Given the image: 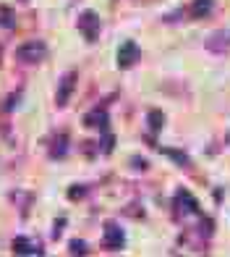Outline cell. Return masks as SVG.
<instances>
[{
  "mask_svg": "<svg viewBox=\"0 0 230 257\" xmlns=\"http://www.w3.org/2000/svg\"><path fill=\"white\" fill-rule=\"evenodd\" d=\"M52 145H55V147H50V155H52V158H63V155L68 153V137H66V134L55 137Z\"/></svg>",
  "mask_w": 230,
  "mask_h": 257,
  "instance_id": "9c48e42d",
  "label": "cell"
},
{
  "mask_svg": "<svg viewBox=\"0 0 230 257\" xmlns=\"http://www.w3.org/2000/svg\"><path fill=\"white\" fill-rule=\"evenodd\" d=\"M212 8H214L212 0H194V3L188 6V14H191L194 19H204V16L210 14Z\"/></svg>",
  "mask_w": 230,
  "mask_h": 257,
  "instance_id": "52a82bcc",
  "label": "cell"
},
{
  "mask_svg": "<svg viewBox=\"0 0 230 257\" xmlns=\"http://www.w3.org/2000/svg\"><path fill=\"white\" fill-rule=\"evenodd\" d=\"M44 55H48V45H44L42 40H32V42L21 45V48L16 50V58L21 63H40Z\"/></svg>",
  "mask_w": 230,
  "mask_h": 257,
  "instance_id": "6da1fadb",
  "label": "cell"
},
{
  "mask_svg": "<svg viewBox=\"0 0 230 257\" xmlns=\"http://www.w3.org/2000/svg\"><path fill=\"white\" fill-rule=\"evenodd\" d=\"M71 252H74V254H86L89 249H86V244H84L82 239H76V241H71Z\"/></svg>",
  "mask_w": 230,
  "mask_h": 257,
  "instance_id": "4fadbf2b",
  "label": "cell"
},
{
  "mask_svg": "<svg viewBox=\"0 0 230 257\" xmlns=\"http://www.w3.org/2000/svg\"><path fill=\"white\" fill-rule=\"evenodd\" d=\"M0 27H14V11L8 6H0Z\"/></svg>",
  "mask_w": 230,
  "mask_h": 257,
  "instance_id": "8fae6325",
  "label": "cell"
},
{
  "mask_svg": "<svg viewBox=\"0 0 230 257\" xmlns=\"http://www.w3.org/2000/svg\"><path fill=\"white\" fill-rule=\"evenodd\" d=\"M14 249H16L18 254H32V252H34V254H42V249L37 247V244H32V241L24 239V236H18V239L14 241Z\"/></svg>",
  "mask_w": 230,
  "mask_h": 257,
  "instance_id": "ba28073f",
  "label": "cell"
},
{
  "mask_svg": "<svg viewBox=\"0 0 230 257\" xmlns=\"http://www.w3.org/2000/svg\"><path fill=\"white\" fill-rule=\"evenodd\" d=\"M176 207H180V213H199V202L194 200V194L188 189L176 192Z\"/></svg>",
  "mask_w": 230,
  "mask_h": 257,
  "instance_id": "5b68a950",
  "label": "cell"
},
{
  "mask_svg": "<svg viewBox=\"0 0 230 257\" xmlns=\"http://www.w3.org/2000/svg\"><path fill=\"white\" fill-rule=\"evenodd\" d=\"M86 126H100L102 132H105V128H108V113H105V110L89 113V115H86Z\"/></svg>",
  "mask_w": 230,
  "mask_h": 257,
  "instance_id": "30bf717a",
  "label": "cell"
},
{
  "mask_svg": "<svg viewBox=\"0 0 230 257\" xmlns=\"http://www.w3.org/2000/svg\"><path fill=\"white\" fill-rule=\"evenodd\" d=\"M102 134H105V137H102V150H105V153H110V150H112V137H110L108 128H105Z\"/></svg>",
  "mask_w": 230,
  "mask_h": 257,
  "instance_id": "9a60e30c",
  "label": "cell"
},
{
  "mask_svg": "<svg viewBox=\"0 0 230 257\" xmlns=\"http://www.w3.org/2000/svg\"><path fill=\"white\" fill-rule=\"evenodd\" d=\"M165 153H168L172 160H178V163H183V166H188V158L183 155V153H176V150H165Z\"/></svg>",
  "mask_w": 230,
  "mask_h": 257,
  "instance_id": "5bb4252c",
  "label": "cell"
},
{
  "mask_svg": "<svg viewBox=\"0 0 230 257\" xmlns=\"http://www.w3.org/2000/svg\"><path fill=\"white\" fill-rule=\"evenodd\" d=\"M78 32H82L89 42L97 40V34H100V19H97L94 11H84V14H82V19H78Z\"/></svg>",
  "mask_w": 230,
  "mask_h": 257,
  "instance_id": "3957f363",
  "label": "cell"
},
{
  "mask_svg": "<svg viewBox=\"0 0 230 257\" xmlns=\"http://www.w3.org/2000/svg\"><path fill=\"white\" fill-rule=\"evenodd\" d=\"M149 128H154V132H160V128H162V113H160V110L149 113Z\"/></svg>",
  "mask_w": 230,
  "mask_h": 257,
  "instance_id": "7c38bea8",
  "label": "cell"
},
{
  "mask_svg": "<svg viewBox=\"0 0 230 257\" xmlns=\"http://www.w3.org/2000/svg\"><path fill=\"white\" fill-rule=\"evenodd\" d=\"M139 48H136V42H123L118 48V66L120 68H131L136 61H139Z\"/></svg>",
  "mask_w": 230,
  "mask_h": 257,
  "instance_id": "277c9868",
  "label": "cell"
},
{
  "mask_svg": "<svg viewBox=\"0 0 230 257\" xmlns=\"http://www.w3.org/2000/svg\"><path fill=\"white\" fill-rule=\"evenodd\" d=\"M123 244H126L123 231L115 226V223H108V226H105V236H102V249L118 252V249H123Z\"/></svg>",
  "mask_w": 230,
  "mask_h": 257,
  "instance_id": "7a4b0ae2",
  "label": "cell"
},
{
  "mask_svg": "<svg viewBox=\"0 0 230 257\" xmlns=\"http://www.w3.org/2000/svg\"><path fill=\"white\" fill-rule=\"evenodd\" d=\"M74 84H76V74H74V71H68V74L63 76V84H60V89H58V97H55L60 108L68 102V97H71V89H74Z\"/></svg>",
  "mask_w": 230,
  "mask_h": 257,
  "instance_id": "8992f818",
  "label": "cell"
},
{
  "mask_svg": "<svg viewBox=\"0 0 230 257\" xmlns=\"http://www.w3.org/2000/svg\"><path fill=\"white\" fill-rule=\"evenodd\" d=\"M68 197H71V200H78V197H84V189H68Z\"/></svg>",
  "mask_w": 230,
  "mask_h": 257,
  "instance_id": "2e32d148",
  "label": "cell"
}]
</instances>
